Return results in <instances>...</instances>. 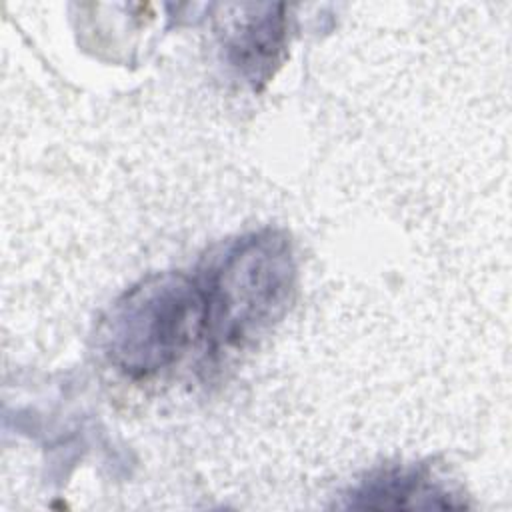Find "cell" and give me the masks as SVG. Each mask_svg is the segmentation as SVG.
Listing matches in <instances>:
<instances>
[{"label":"cell","instance_id":"cell-1","mask_svg":"<svg viewBox=\"0 0 512 512\" xmlns=\"http://www.w3.org/2000/svg\"><path fill=\"white\" fill-rule=\"evenodd\" d=\"M294 278L292 248L282 232L266 228L226 244L196 278L210 352L218 356L260 336L288 308Z\"/></svg>","mask_w":512,"mask_h":512},{"label":"cell","instance_id":"cell-2","mask_svg":"<svg viewBox=\"0 0 512 512\" xmlns=\"http://www.w3.org/2000/svg\"><path fill=\"white\" fill-rule=\"evenodd\" d=\"M206 332V302L196 278L152 274L128 288L100 326L108 362L130 378H150L176 364Z\"/></svg>","mask_w":512,"mask_h":512},{"label":"cell","instance_id":"cell-3","mask_svg":"<svg viewBox=\"0 0 512 512\" xmlns=\"http://www.w3.org/2000/svg\"><path fill=\"white\" fill-rule=\"evenodd\" d=\"M354 508H458L452 492L424 464L370 474L352 490Z\"/></svg>","mask_w":512,"mask_h":512},{"label":"cell","instance_id":"cell-4","mask_svg":"<svg viewBox=\"0 0 512 512\" xmlns=\"http://www.w3.org/2000/svg\"><path fill=\"white\" fill-rule=\"evenodd\" d=\"M276 8L268 6L266 14L250 18L228 46L230 62L252 84L270 78L272 64L278 62V54L284 48L286 20L282 14H274Z\"/></svg>","mask_w":512,"mask_h":512}]
</instances>
